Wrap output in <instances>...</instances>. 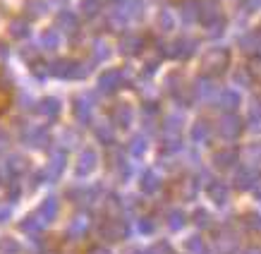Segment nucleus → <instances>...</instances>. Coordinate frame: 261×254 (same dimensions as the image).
Segmentation results:
<instances>
[{
    "mask_svg": "<svg viewBox=\"0 0 261 254\" xmlns=\"http://www.w3.org/2000/svg\"><path fill=\"white\" fill-rule=\"evenodd\" d=\"M228 60H230V56L225 48H214V50H208L204 56V60H201V72L208 74V77L221 74V72H225V67H228Z\"/></svg>",
    "mask_w": 261,
    "mask_h": 254,
    "instance_id": "f257e3e1",
    "label": "nucleus"
},
{
    "mask_svg": "<svg viewBox=\"0 0 261 254\" xmlns=\"http://www.w3.org/2000/svg\"><path fill=\"white\" fill-rule=\"evenodd\" d=\"M101 233H103V238H108V240H122L127 235V225L125 223H120V221H115V218H111V221H106L101 225Z\"/></svg>",
    "mask_w": 261,
    "mask_h": 254,
    "instance_id": "f03ea898",
    "label": "nucleus"
},
{
    "mask_svg": "<svg viewBox=\"0 0 261 254\" xmlns=\"http://www.w3.org/2000/svg\"><path fill=\"white\" fill-rule=\"evenodd\" d=\"M240 130H242V125H240V120L235 118V115H228V118L221 122V135L228 137V139H232V137L240 135Z\"/></svg>",
    "mask_w": 261,
    "mask_h": 254,
    "instance_id": "7ed1b4c3",
    "label": "nucleus"
},
{
    "mask_svg": "<svg viewBox=\"0 0 261 254\" xmlns=\"http://www.w3.org/2000/svg\"><path fill=\"white\" fill-rule=\"evenodd\" d=\"M120 77H122V74H120L118 70H108L101 77V89H103V91H113V89H118Z\"/></svg>",
    "mask_w": 261,
    "mask_h": 254,
    "instance_id": "20e7f679",
    "label": "nucleus"
},
{
    "mask_svg": "<svg viewBox=\"0 0 261 254\" xmlns=\"http://www.w3.org/2000/svg\"><path fill=\"white\" fill-rule=\"evenodd\" d=\"M256 183V170H252V168H242L238 173V187L240 190H247V187H252V185Z\"/></svg>",
    "mask_w": 261,
    "mask_h": 254,
    "instance_id": "39448f33",
    "label": "nucleus"
},
{
    "mask_svg": "<svg viewBox=\"0 0 261 254\" xmlns=\"http://www.w3.org/2000/svg\"><path fill=\"white\" fill-rule=\"evenodd\" d=\"M208 194H211V199H214L216 204H225V199H228V187L223 183H214L208 187Z\"/></svg>",
    "mask_w": 261,
    "mask_h": 254,
    "instance_id": "423d86ee",
    "label": "nucleus"
},
{
    "mask_svg": "<svg viewBox=\"0 0 261 254\" xmlns=\"http://www.w3.org/2000/svg\"><path fill=\"white\" fill-rule=\"evenodd\" d=\"M208 135H211V127H208V122H206V120H199L197 125H194V130H192L194 142H206V139H208Z\"/></svg>",
    "mask_w": 261,
    "mask_h": 254,
    "instance_id": "0eeeda50",
    "label": "nucleus"
},
{
    "mask_svg": "<svg viewBox=\"0 0 261 254\" xmlns=\"http://www.w3.org/2000/svg\"><path fill=\"white\" fill-rule=\"evenodd\" d=\"M238 104H240V96L235 94V91H223L221 94V106L225 111H232Z\"/></svg>",
    "mask_w": 261,
    "mask_h": 254,
    "instance_id": "6e6552de",
    "label": "nucleus"
},
{
    "mask_svg": "<svg viewBox=\"0 0 261 254\" xmlns=\"http://www.w3.org/2000/svg\"><path fill=\"white\" fill-rule=\"evenodd\" d=\"M142 190L144 192H156L159 190V177H156V173H151L149 170V173L144 175L142 177Z\"/></svg>",
    "mask_w": 261,
    "mask_h": 254,
    "instance_id": "1a4fd4ad",
    "label": "nucleus"
},
{
    "mask_svg": "<svg viewBox=\"0 0 261 254\" xmlns=\"http://www.w3.org/2000/svg\"><path fill=\"white\" fill-rule=\"evenodd\" d=\"M139 46H142V39L139 36H127L125 41H122V53H137L139 50Z\"/></svg>",
    "mask_w": 261,
    "mask_h": 254,
    "instance_id": "9d476101",
    "label": "nucleus"
},
{
    "mask_svg": "<svg viewBox=\"0 0 261 254\" xmlns=\"http://www.w3.org/2000/svg\"><path fill=\"white\" fill-rule=\"evenodd\" d=\"M129 120H132V111L127 106H118L115 108V122L118 125H129Z\"/></svg>",
    "mask_w": 261,
    "mask_h": 254,
    "instance_id": "9b49d317",
    "label": "nucleus"
},
{
    "mask_svg": "<svg viewBox=\"0 0 261 254\" xmlns=\"http://www.w3.org/2000/svg\"><path fill=\"white\" fill-rule=\"evenodd\" d=\"M94 166H96V156H94V151H87V154L82 156L80 173H89V170H94Z\"/></svg>",
    "mask_w": 261,
    "mask_h": 254,
    "instance_id": "f8f14e48",
    "label": "nucleus"
},
{
    "mask_svg": "<svg viewBox=\"0 0 261 254\" xmlns=\"http://www.w3.org/2000/svg\"><path fill=\"white\" fill-rule=\"evenodd\" d=\"M232 159H235V151H221V154H216V163L221 168H228L232 163Z\"/></svg>",
    "mask_w": 261,
    "mask_h": 254,
    "instance_id": "ddd939ff",
    "label": "nucleus"
},
{
    "mask_svg": "<svg viewBox=\"0 0 261 254\" xmlns=\"http://www.w3.org/2000/svg\"><path fill=\"white\" fill-rule=\"evenodd\" d=\"M187 249H190L192 254H204V242H201V238H192L190 242H187Z\"/></svg>",
    "mask_w": 261,
    "mask_h": 254,
    "instance_id": "4468645a",
    "label": "nucleus"
},
{
    "mask_svg": "<svg viewBox=\"0 0 261 254\" xmlns=\"http://www.w3.org/2000/svg\"><path fill=\"white\" fill-rule=\"evenodd\" d=\"M182 225H185V214H182V211H173V214H170V228L177 231Z\"/></svg>",
    "mask_w": 261,
    "mask_h": 254,
    "instance_id": "2eb2a0df",
    "label": "nucleus"
},
{
    "mask_svg": "<svg viewBox=\"0 0 261 254\" xmlns=\"http://www.w3.org/2000/svg\"><path fill=\"white\" fill-rule=\"evenodd\" d=\"M161 24H163V29H173V17H170V12H168V10H163V12H161Z\"/></svg>",
    "mask_w": 261,
    "mask_h": 254,
    "instance_id": "dca6fc26",
    "label": "nucleus"
},
{
    "mask_svg": "<svg viewBox=\"0 0 261 254\" xmlns=\"http://www.w3.org/2000/svg\"><path fill=\"white\" fill-rule=\"evenodd\" d=\"M242 43H245L247 50H252V48H256V43H259V34H252V36H247V39L242 41Z\"/></svg>",
    "mask_w": 261,
    "mask_h": 254,
    "instance_id": "f3484780",
    "label": "nucleus"
},
{
    "mask_svg": "<svg viewBox=\"0 0 261 254\" xmlns=\"http://www.w3.org/2000/svg\"><path fill=\"white\" fill-rule=\"evenodd\" d=\"M247 223H249V225H252L254 231H261V216H247Z\"/></svg>",
    "mask_w": 261,
    "mask_h": 254,
    "instance_id": "a211bd4d",
    "label": "nucleus"
},
{
    "mask_svg": "<svg viewBox=\"0 0 261 254\" xmlns=\"http://www.w3.org/2000/svg\"><path fill=\"white\" fill-rule=\"evenodd\" d=\"M144 149H146V144H144L142 139L137 137V139H135V144H132V154H142Z\"/></svg>",
    "mask_w": 261,
    "mask_h": 254,
    "instance_id": "6ab92c4d",
    "label": "nucleus"
},
{
    "mask_svg": "<svg viewBox=\"0 0 261 254\" xmlns=\"http://www.w3.org/2000/svg\"><path fill=\"white\" fill-rule=\"evenodd\" d=\"M197 223L199 225H208V216H206V211H197Z\"/></svg>",
    "mask_w": 261,
    "mask_h": 254,
    "instance_id": "aec40b11",
    "label": "nucleus"
},
{
    "mask_svg": "<svg viewBox=\"0 0 261 254\" xmlns=\"http://www.w3.org/2000/svg\"><path fill=\"white\" fill-rule=\"evenodd\" d=\"M89 254H111V252H108V249H103V247H94Z\"/></svg>",
    "mask_w": 261,
    "mask_h": 254,
    "instance_id": "412c9836",
    "label": "nucleus"
},
{
    "mask_svg": "<svg viewBox=\"0 0 261 254\" xmlns=\"http://www.w3.org/2000/svg\"><path fill=\"white\" fill-rule=\"evenodd\" d=\"M247 254H261V249H256V247H254V249H249Z\"/></svg>",
    "mask_w": 261,
    "mask_h": 254,
    "instance_id": "4be33fe9",
    "label": "nucleus"
},
{
    "mask_svg": "<svg viewBox=\"0 0 261 254\" xmlns=\"http://www.w3.org/2000/svg\"><path fill=\"white\" fill-rule=\"evenodd\" d=\"M256 194H259V199H261V183H259V187H256Z\"/></svg>",
    "mask_w": 261,
    "mask_h": 254,
    "instance_id": "5701e85b",
    "label": "nucleus"
}]
</instances>
